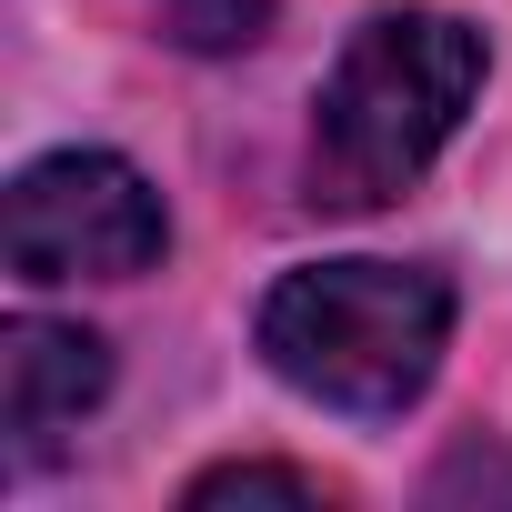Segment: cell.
I'll return each mask as SVG.
<instances>
[{
    "label": "cell",
    "mask_w": 512,
    "mask_h": 512,
    "mask_svg": "<svg viewBox=\"0 0 512 512\" xmlns=\"http://www.w3.org/2000/svg\"><path fill=\"white\" fill-rule=\"evenodd\" d=\"M101 392H111L101 332H81V322H11L0 332V422H11L21 462H41Z\"/></svg>",
    "instance_id": "277c9868"
},
{
    "label": "cell",
    "mask_w": 512,
    "mask_h": 512,
    "mask_svg": "<svg viewBox=\"0 0 512 512\" xmlns=\"http://www.w3.org/2000/svg\"><path fill=\"white\" fill-rule=\"evenodd\" d=\"M221 502H322L312 472H282V462H221L191 482V512H221Z\"/></svg>",
    "instance_id": "8992f818"
},
{
    "label": "cell",
    "mask_w": 512,
    "mask_h": 512,
    "mask_svg": "<svg viewBox=\"0 0 512 512\" xmlns=\"http://www.w3.org/2000/svg\"><path fill=\"white\" fill-rule=\"evenodd\" d=\"M472 482H482V492H512V462H482V452H452L432 492H472Z\"/></svg>",
    "instance_id": "52a82bcc"
},
{
    "label": "cell",
    "mask_w": 512,
    "mask_h": 512,
    "mask_svg": "<svg viewBox=\"0 0 512 512\" xmlns=\"http://www.w3.org/2000/svg\"><path fill=\"white\" fill-rule=\"evenodd\" d=\"M482 91V31L452 11H382L322 81L312 111V201L322 211H382L402 201L432 151L462 131Z\"/></svg>",
    "instance_id": "6da1fadb"
},
{
    "label": "cell",
    "mask_w": 512,
    "mask_h": 512,
    "mask_svg": "<svg viewBox=\"0 0 512 512\" xmlns=\"http://www.w3.org/2000/svg\"><path fill=\"white\" fill-rule=\"evenodd\" d=\"M161 21L181 51H251L272 31V0H161Z\"/></svg>",
    "instance_id": "5b68a950"
},
{
    "label": "cell",
    "mask_w": 512,
    "mask_h": 512,
    "mask_svg": "<svg viewBox=\"0 0 512 512\" xmlns=\"http://www.w3.org/2000/svg\"><path fill=\"white\" fill-rule=\"evenodd\" d=\"M0 251H11V282H131L171 251L161 191L121 161V151H51L11 181L0 211Z\"/></svg>",
    "instance_id": "3957f363"
},
{
    "label": "cell",
    "mask_w": 512,
    "mask_h": 512,
    "mask_svg": "<svg viewBox=\"0 0 512 512\" xmlns=\"http://www.w3.org/2000/svg\"><path fill=\"white\" fill-rule=\"evenodd\" d=\"M442 342H452V282L422 262H312L262 302L272 372L352 422H392L402 402H422Z\"/></svg>",
    "instance_id": "7a4b0ae2"
}]
</instances>
